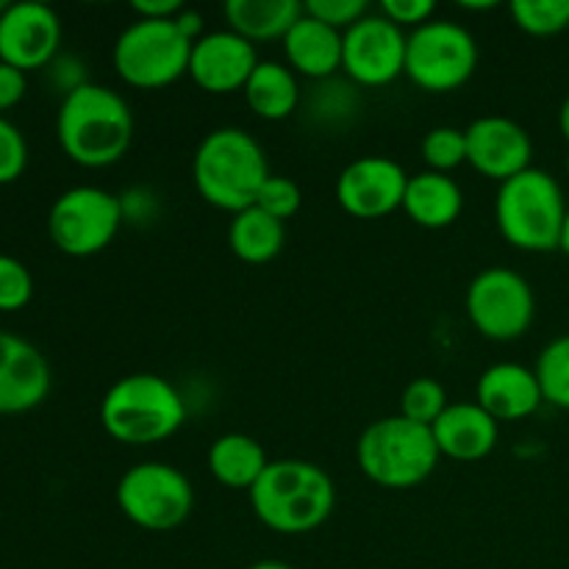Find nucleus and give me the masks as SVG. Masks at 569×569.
<instances>
[{
    "instance_id": "obj_1",
    "label": "nucleus",
    "mask_w": 569,
    "mask_h": 569,
    "mask_svg": "<svg viewBox=\"0 0 569 569\" xmlns=\"http://www.w3.org/2000/svg\"><path fill=\"white\" fill-rule=\"evenodd\" d=\"M56 137L67 159L76 164L89 170L117 164L133 142L131 106L103 83H83L61 98Z\"/></svg>"
},
{
    "instance_id": "obj_2",
    "label": "nucleus",
    "mask_w": 569,
    "mask_h": 569,
    "mask_svg": "<svg viewBox=\"0 0 569 569\" xmlns=\"http://www.w3.org/2000/svg\"><path fill=\"white\" fill-rule=\"evenodd\" d=\"M248 495L259 522L283 537L315 531L337 506V487L331 476L306 459L270 461L264 476Z\"/></svg>"
},
{
    "instance_id": "obj_3",
    "label": "nucleus",
    "mask_w": 569,
    "mask_h": 569,
    "mask_svg": "<svg viewBox=\"0 0 569 569\" xmlns=\"http://www.w3.org/2000/svg\"><path fill=\"white\" fill-rule=\"evenodd\" d=\"M270 176L264 148L253 133L242 128H214L194 150V189L214 209L231 211V214L250 209Z\"/></svg>"
},
{
    "instance_id": "obj_4",
    "label": "nucleus",
    "mask_w": 569,
    "mask_h": 569,
    "mask_svg": "<svg viewBox=\"0 0 569 569\" xmlns=\"http://www.w3.org/2000/svg\"><path fill=\"white\" fill-rule=\"evenodd\" d=\"M187 406L181 392L156 372H131L100 400V426L114 442L148 448L181 431Z\"/></svg>"
},
{
    "instance_id": "obj_5",
    "label": "nucleus",
    "mask_w": 569,
    "mask_h": 569,
    "mask_svg": "<svg viewBox=\"0 0 569 569\" xmlns=\"http://www.w3.org/2000/svg\"><path fill=\"white\" fill-rule=\"evenodd\" d=\"M567 209L561 183L550 172L528 167L526 172L500 183L495 220L511 248L526 253H550L559 250Z\"/></svg>"
},
{
    "instance_id": "obj_6",
    "label": "nucleus",
    "mask_w": 569,
    "mask_h": 569,
    "mask_svg": "<svg viewBox=\"0 0 569 569\" xmlns=\"http://www.w3.org/2000/svg\"><path fill=\"white\" fill-rule=\"evenodd\" d=\"M361 472L383 489H411L428 481L437 470L439 453L428 426L406 420L403 415L370 422L356 445Z\"/></svg>"
},
{
    "instance_id": "obj_7",
    "label": "nucleus",
    "mask_w": 569,
    "mask_h": 569,
    "mask_svg": "<svg viewBox=\"0 0 569 569\" xmlns=\"http://www.w3.org/2000/svg\"><path fill=\"white\" fill-rule=\"evenodd\" d=\"M194 42L176 20H137L117 37L114 70L133 89H164L189 76Z\"/></svg>"
},
{
    "instance_id": "obj_8",
    "label": "nucleus",
    "mask_w": 569,
    "mask_h": 569,
    "mask_svg": "<svg viewBox=\"0 0 569 569\" xmlns=\"http://www.w3.org/2000/svg\"><path fill=\"white\" fill-rule=\"evenodd\" d=\"M478 67L476 37L453 20H431L409 33L406 72L415 87L426 92H456Z\"/></svg>"
},
{
    "instance_id": "obj_9",
    "label": "nucleus",
    "mask_w": 569,
    "mask_h": 569,
    "mask_svg": "<svg viewBox=\"0 0 569 569\" xmlns=\"http://www.w3.org/2000/svg\"><path fill=\"white\" fill-rule=\"evenodd\" d=\"M117 506L137 528L164 533L183 526L192 515L194 489L178 467L164 461H142L117 483Z\"/></svg>"
},
{
    "instance_id": "obj_10",
    "label": "nucleus",
    "mask_w": 569,
    "mask_h": 569,
    "mask_svg": "<svg viewBox=\"0 0 569 569\" xmlns=\"http://www.w3.org/2000/svg\"><path fill=\"white\" fill-rule=\"evenodd\" d=\"M122 200L100 187H72L53 200L48 214L50 242L72 259H87L114 242Z\"/></svg>"
},
{
    "instance_id": "obj_11",
    "label": "nucleus",
    "mask_w": 569,
    "mask_h": 569,
    "mask_svg": "<svg viewBox=\"0 0 569 569\" xmlns=\"http://www.w3.org/2000/svg\"><path fill=\"white\" fill-rule=\"evenodd\" d=\"M465 306L476 331L495 342H515L526 337L537 317L531 283L509 267H489L478 272L467 287Z\"/></svg>"
},
{
    "instance_id": "obj_12",
    "label": "nucleus",
    "mask_w": 569,
    "mask_h": 569,
    "mask_svg": "<svg viewBox=\"0 0 569 569\" xmlns=\"http://www.w3.org/2000/svg\"><path fill=\"white\" fill-rule=\"evenodd\" d=\"M403 28L389 22L381 11L361 17L342 33V70L359 87H387L406 72Z\"/></svg>"
},
{
    "instance_id": "obj_13",
    "label": "nucleus",
    "mask_w": 569,
    "mask_h": 569,
    "mask_svg": "<svg viewBox=\"0 0 569 569\" xmlns=\"http://www.w3.org/2000/svg\"><path fill=\"white\" fill-rule=\"evenodd\" d=\"M409 176L389 156H361L337 178V200L356 220H378L403 209Z\"/></svg>"
},
{
    "instance_id": "obj_14",
    "label": "nucleus",
    "mask_w": 569,
    "mask_h": 569,
    "mask_svg": "<svg viewBox=\"0 0 569 569\" xmlns=\"http://www.w3.org/2000/svg\"><path fill=\"white\" fill-rule=\"evenodd\" d=\"M61 20L48 3L20 0L0 14V61L22 72L48 67L59 56Z\"/></svg>"
},
{
    "instance_id": "obj_15",
    "label": "nucleus",
    "mask_w": 569,
    "mask_h": 569,
    "mask_svg": "<svg viewBox=\"0 0 569 569\" xmlns=\"http://www.w3.org/2000/svg\"><path fill=\"white\" fill-rule=\"evenodd\" d=\"M467 164L495 181H509L531 167L533 142L531 133L509 117H478L465 128Z\"/></svg>"
},
{
    "instance_id": "obj_16",
    "label": "nucleus",
    "mask_w": 569,
    "mask_h": 569,
    "mask_svg": "<svg viewBox=\"0 0 569 569\" xmlns=\"http://www.w3.org/2000/svg\"><path fill=\"white\" fill-rule=\"evenodd\" d=\"M259 61L256 44L233 33L231 28L211 31L194 42L189 78L209 94H233L242 92Z\"/></svg>"
},
{
    "instance_id": "obj_17",
    "label": "nucleus",
    "mask_w": 569,
    "mask_h": 569,
    "mask_svg": "<svg viewBox=\"0 0 569 569\" xmlns=\"http://www.w3.org/2000/svg\"><path fill=\"white\" fill-rule=\"evenodd\" d=\"M50 365L37 345L20 333L0 331V415H22L44 403Z\"/></svg>"
},
{
    "instance_id": "obj_18",
    "label": "nucleus",
    "mask_w": 569,
    "mask_h": 569,
    "mask_svg": "<svg viewBox=\"0 0 569 569\" xmlns=\"http://www.w3.org/2000/svg\"><path fill=\"white\" fill-rule=\"evenodd\" d=\"M476 403L498 422H517L537 415L539 406L545 403V395L531 367L500 361L487 367L478 378Z\"/></svg>"
},
{
    "instance_id": "obj_19",
    "label": "nucleus",
    "mask_w": 569,
    "mask_h": 569,
    "mask_svg": "<svg viewBox=\"0 0 569 569\" xmlns=\"http://www.w3.org/2000/svg\"><path fill=\"white\" fill-rule=\"evenodd\" d=\"M500 422L472 403H450L431 426L439 453L453 461H481L498 448Z\"/></svg>"
},
{
    "instance_id": "obj_20",
    "label": "nucleus",
    "mask_w": 569,
    "mask_h": 569,
    "mask_svg": "<svg viewBox=\"0 0 569 569\" xmlns=\"http://www.w3.org/2000/svg\"><path fill=\"white\" fill-rule=\"evenodd\" d=\"M283 56L295 76L315 78V81L331 78L333 72L342 70V31L303 11L292 31L283 37Z\"/></svg>"
},
{
    "instance_id": "obj_21",
    "label": "nucleus",
    "mask_w": 569,
    "mask_h": 569,
    "mask_svg": "<svg viewBox=\"0 0 569 569\" xmlns=\"http://www.w3.org/2000/svg\"><path fill=\"white\" fill-rule=\"evenodd\" d=\"M461 209H465V192L459 183L445 172H417L409 176L403 194V211L415 226L428 228V231H439L459 220Z\"/></svg>"
},
{
    "instance_id": "obj_22",
    "label": "nucleus",
    "mask_w": 569,
    "mask_h": 569,
    "mask_svg": "<svg viewBox=\"0 0 569 569\" xmlns=\"http://www.w3.org/2000/svg\"><path fill=\"white\" fill-rule=\"evenodd\" d=\"M303 11L300 0H228L226 20L228 28L250 44L276 42V39L283 42Z\"/></svg>"
},
{
    "instance_id": "obj_23",
    "label": "nucleus",
    "mask_w": 569,
    "mask_h": 569,
    "mask_svg": "<svg viewBox=\"0 0 569 569\" xmlns=\"http://www.w3.org/2000/svg\"><path fill=\"white\" fill-rule=\"evenodd\" d=\"M267 465L270 459H267L264 448L248 433H226V437L214 439L209 448V472L214 476V481L228 489L250 492L264 476Z\"/></svg>"
},
{
    "instance_id": "obj_24",
    "label": "nucleus",
    "mask_w": 569,
    "mask_h": 569,
    "mask_svg": "<svg viewBox=\"0 0 569 569\" xmlns=\"http://www.w3.org/2000/svg\"><path fill=\"white\" fill-rule=\"evenodd\" d=\"M244 100H248L250 111L261 120H287L295 114L300 103V87L298 76L289 70L283 61L261 59L259 67L253 70L250 81L244 83Z\"/></svg>"
},
{
    "instance_id": "obj_25",
    "label": "nucleus",
    "mask_w": 569,
    "mask_h": 569,
    "mask_svg": "<svg viewBox=\"0 0 569 569\" xmlns=\"http://www.w3.org/2000/svg\"><path fill=\"white\" fill-rule=\"evenodd\" d=\"M283 242H287V226L259 206L233 214L231 228H228V244H231L233 256L248 264H267L281 253Z\"/></svg>"
},
{
    "instance_id": "obj_26",
    "label": "nucleus",
    "mask_w": 569,
    "mask_h": 569,
    "mask_svg": "<svg viewBox=\"0 0 569 569\" xmlns=\"http://www.w3.org/2000/svg\"><path fill=\"white\" fill-rule=\"evenodd\" d=\"M533 372H537L539 387H542L545 403L569 411V333L545 345Z\"/></svg>"
},
{
    "instance_id": "obj_27",
    "label": "nucleus",
    "mask_w": 569,
    "mask_h": 569,
    "mask_svg": "<svg viewBox=\"0 0 569 569\" xmlns=\"http://www.w3.org/2000/svg\"><path fill=\"white\" fill-rule=\"evenodd\" d=\"M511 20L531 37H556L569 28V0H515Z\"/></svg>"
},
{
    "instance_id": "obj_28",
    "label": "nucleus",
    "mask_w": 569,
    "mask_h": 569,
    "mask_svg": "<svg viewBox=\"0 0 569 569\" xmlns=\"http://www.w3.org/2000/svg\"><path fill=\"white\" fill-rule=\"evenodd\" d=\"M448 392H445V387L437 378H415V381L403 389L400 415H403L406 420L431 428L433 422L442 417V411L448 409Z\"/></svg>"
},
{
    "instance_id": "obj_29",
    "label": "nucleus",
    "mask_w": 569,
    "mask_h": 569,
    "mask_svg": "<svg viewBox=\"0 0 569 569\" xmlns=\"http://www.w3.org/2000/svg\"><path fill=\"white\" fill-rule=\"evenodd\" d=\"M422 159H426L428 170L445 172L461 167L467 161V133L465 128L456 126H439L422 137Z\"/></svg>"
},
{
    "instance_id": "obj_30",
    "label": "nucleus",
    "mask_w": 569,
    "mask_h": 569,
    "mask_svg": "<svg viewBox=\"0 0 569 569\" xmlns=\"http://www.w3.org/2000/svg\"><path fill=\"white\" fill-rule=\"evenodd\" d=\"M33 278L31 270L14 256L0 253V311H20L31 303Z\"/></svg>"
},
{
    "instance_id": "obj_31",
    "label": "nucleus",
    "mask_w": 569,
    "mask_h": 569,
    "mask_svg": "<svg viewBox=\"0 0 569 569\" xmlns=\"http://www.w3.org/2000/svg\"><path fill=\"white\" fill-rule=\"evenodd\" d=\"M300 203H303V192H300L298 183L287 176L267 178L259 198H256V206H259L261 211H267V214L276 217V220L281 222H287L289 217L298 214Z\"/></svg>"
},
{
    "instance_id": "obj_32",
    "label": "nucleus",
    "mask_w": 569,
    "mask_h": 569,
    "mask_svg": "<svg viewBox=\"0 0 569 569\" xmlns=\"http://www.w3.org/2000/svg\"><path fill=\"white\" fill-rule=\"evenodd\" d=\"M28 167V142L20 128L0 114V187L14 183Z\"/></svg>"
},
{
    "instance_id": "obj_33",
    "label": "nucleus",
    "mask_w": 569,
    "mask_h": 569,
    "mask_svg": "<svg viewBox=\"0 0 569 569\" xmlns=\"http://www.w3.org/2000/svg\"><path fill=\"white\" fill-rule=\"evenodd\" d=\"M303 9L309 17L342 33L350 26H356L361 17L370 14V3H365V0H309V3H303Z\"/></svg>"
},
{
    "instance_id": "obj_34",
    "label": "nucleus",
    "mask_w": 569,
    "mask_h": 569,
    "mask_svg": "<svg viewBox=\"0 0 569 569\" xmlns=\"http://www.w3.org/2000/svg\"><path fill=\"white\" fill-rule=\"evenodd\" d=\"M378 11L398 28H411V31H417V28L433 20L437 3H433V0H383V3L378 6Z\"/></svg>"
},
{
    "instance_id": "obj_35",
    "label": "nucleus",
    "mask_w": 569,
    "mask_h": 569,
    "mask_svg": "<svg viewBox=\"0 0 569 569\" xmlns=\"http://www.w3.org/2000/svg\"><path fill=\"white\" fill-rule=\"evenodd\" d=\"M50 81L56 83V89H59L61 94H70L76 92V89H81L87 81V72H83V61H78L76 56H56L53 61H50Z\"/></svg>"
},
{
    "instance_id": "obj_36",
    "label": "nucleus",
    "mask_w": 569,
    "mask_h": 569,
    "mask_svg": "<svg viewBox=\"0 0 569 569\" xmlns=\"http://www.w3.org/2000/svg\"><path fill=\"white\" fill-rule=\"evenodd\" d=\"M28 78L26 72L17 70V67L0 61V111H9L26 98Z\"/></svg>"
},
{
    "instance_id": "obj_37",
    "label": "nucleus",
    "mask_w": 569,
    "mask_h": 569,
    "mask_svg": "<svg viewBox=\"0 0 569 569\" xmlns=\"http://www.w3.org/2000/svg\"><path fill=\"white\" fill-rule=\"evenodd\" d=\"M131 11L137 20H176L183 11L181 0H133Z\"/></svg>"
},
{
    "instance_id": "obj_38",
    "label": "nucleus",
    "mask_w": 569,
    "mask_h": 569,
    "mask_svg": "<svg viewBox=\"0 0 569 569\" xmlns=\"http://www.w3.org/2000/svg\"><path fill=\"white\" fill-rule=\"evenodd\" d=\"M122 214L131 217V220L144 222L150 217H156V198L144 189H131V192L122 194Z\"/></svg>"
},
{
    "instance_id": "obj_39",
    "label": "nucleus",
    "mask_w": 569,
    "mask_h": 569,
    "mask_svg": "<svg viewBox=\"0 0 569 569\" xmlns=\"http://www.w3.org/2000/svg\"><path fill=\"white\" fill-rule=\"evenodd\" d=\"M176 26L181 28L183 37L192 39V42H198V39L203 37V14H200V11L183 9L181 14L176 17Z\"/></svg>"
},
{
    "instance_id": "obj_40",
    "label": "nucleus",
    "mask_w": 569,
    "mask_h": 569,
    "mask_svg": "<svg viewBox=\"0 0 569 569\" xmlns=\"http://www.w3.org/2000/svg\"><path fill=\"white\" fill-rule=\"evenodd\" d=\"M559 128H561V133H565V139H567V144H569V94H567L565 103H561V111H559Z\"/></svg>"
},
{
    "instance_id": "obj_41",
    "label": "nucleus",
    "mask_w": 569,
    "mask_h": 569,
    "mask_svg": "<svg viewBox=\"0 0 569 569\" xmlns=\"http://www.w3.org/2000/svg\"><path fill=\"white\" fill-rule=\"evenodd\" d=\"M248 569H295V567L287 565V561H272V559H267V561H256V565H250Z\"/></svg>"
},
{
    "instance_id": "obj_42",
    "label": "nucleus",
    "mask_w": 569,
    "mask_h": 569,
    "mask_svg": "<svg viewBox=\"0 0 569 569\" xmlns=\"http://www.w3.org/2000/svg\"><path fill=\"white\" fill-rule=\"evenodd\" d=\"M559 250H561V253H567V256H569V209H567V217H565V226H561Z\"/></svg>"
},
{
    "instance_id": "obj_43",
    "label": "nucleus",
    "mask_w": 569,
    "mask_h": 569,
    "mask_svg": "<svg viewBox=\"0 0 569 569\" xmlns=\"http://www.w3.org/2000/svg\"><path fill=\"white\" fill-rule=\"evenodd\" d=\"M461 9H470V11H487V9H495V6H498V3H495V0H492V3H467V0H461Z\"/></svg>"
},
{
    "instance_id": "obj_44",
    "label": "nucleus",
    "mask_w": 569,
    "mask_h": 569,
    "mask_svg": "<svg viewBox=\"0 0 569 569\" xmlns=\"http://www.w3.org/2000/svg\"><path fill=\"white\" fill-rule=\"evenodd\" d=\"M6 9H9V3H6V0H0V14H3Z\"/></svg>"
},
{
    "instance_id": "obj_45",
    "label": "nucleus",
    "mask_w": 569,
    "mask_h": 569,
    "mask_svg": "<svg viewBox=\"0 0 569 569\" xmlns=\"http://www.w3.org/2000/svg\"><path fill=\"white\" fill-rule=\"evenodd\" d=\"M565 167H567V176H569V156H567V164Z\"/></svg>"
}]
</instances>
